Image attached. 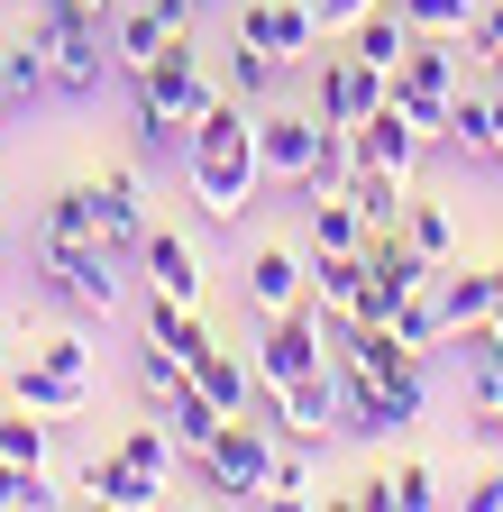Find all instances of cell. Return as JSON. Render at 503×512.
<instances>
[{"mask_svg": "<svg viewBox=\"0 0 503 512\" xmlns=\"http://www.w3.org/2000/svg\"><path fill=\"white\" fill-rule=\"evenodd\" d=\"M257 110H247L238 92H211L193 138H183V192H193V211L211 229H238L247 202H257Z\"/></svg>", "mask_w": 503, "mask_h": 512, "instance_id": "1", "label": "cell"}, {"mask_svg": "<svg viewBox=\"0 0 503 512\" xmlns=\"http://www.w3.org/2000/svg\"><path fill=\"white\" fill-rule=\"evenodd\" d=\"M46 55V92L55 101H101L119 83V64H110V28L101 10H83V0H37V10L19 19Z\"/></svg>", "mask_w": 503, "mask_h": 512, "instance_id": "2", "label": "cell"}, {"mask_svg": "<svg viewBox=\"0 0 503 512\" xmlns=\"http://www.w3.org/2000/svg\"><path fill=\"white\" fill-rule=\"evenodd\" d=\"M28 275H37V293L65 311V320H110L119 311V256L101 238H55V229H37Z\"/></svg>", "mask_w": 503, "mask_h": 512, "instance_id": "3", "label": "cell"}, {"mask_svg": "<svg viewBox=\"0 0 503 512\" xmlns=\"http://www.w3.org/2000/svg\"><path fill=\"white\" fill-rule=\"evenodd\" d=\"M330 375H339V430H357V439H394L430 412V366L366 375L357 357H330Z\"/></svg>", "mask_w": 503, "mask_h": 512, "instance_id": "4", "label": "cell"}, {"mask_svg": "<svg viewBox=\"0 0 503 512\" xmlns=\"http://www.w3.org/2000/svg\"><path fill=\"white\" fill-rule=\"evenodd\" d=\"M183 476H193L202 494H220V503H266V476H275V439H266V421L229 412V421L211 430L202 458H183Z\"/></svg>", "mask_w": 503, "mask_h": 512, "instance_id": "5", "label": "cell"}, {"mask_svg": "<svg viewBox=\"0 0 503 512\" xmlns=\"http://www.w3.org/2000/svg\"><path fill=\"white\" fill-rule=\"evenodd\" d=\"M321 366H330V339H321V311H311V302L257 320V384H266V394L293 384V375H321Z\"/></svg>", "mask_w": 503, "mask_h": 512, "instance_id": "6", "label": "cell"}, {"mask_svg": "<svg viewBox=\"0 0 503 512\" xmlns=\"http://www.w3.org/2000/svg\"><path fill=\"white\" fill-rule=\"evenodd\" d=\"M119 83H138V92H147V101H165L174 119H202V101L220 92V83L202 74V46H193V28H174V37H165V55H147L138 74H119Z\"/></svg>", "mask_w": 503, "mask_h": 512, "instance_id": "7", "label": "cell"}, {"mask_svg": "<svg viewBox=\"0 0 503 512\" xmlns=\"http://www.w3.org/2000/svg\"><path fill=\"white\" fill-rule=\"evenodd\" d=\"M92 220H101V247L119 256V266H138V247H147V183H138V165H101L92 174Z\"/></svg>", "mask_w": 503, "mask_h": 512, "instance_id": "8", "label": "cell"}, {"mask_svg": "<svg viewBox=\"0 0 503 512\" xmlns=\"http://www.w3.org/2000/svg\"><path fill=\"white\" fill-rule=\"evenodd\" d=\"M238 293H247V311L257 320H275V311H293V302H311V247H247V275H238Z\"/></svg>", "mask_w": 503, "mask_h": 512, "instance_id": "9", "label": "cell"}, {"mask_svg": "<svg viewBox=\"0 0 503 512\" xmlns=\"http://www.w3.org/2000/svg\"><path fill=\"white\" fill-rule=\"evenodd\" d=\"M311 147H321V110H284V101H266L257 110V174L266 183H302V165H311Z\"/></svg>", "mask_w": 503, "mask_h": 512, "instance_id": "10", "label": "cell"}, {"mask_svg": "<svg viewBox=\"0 0 503 512\" xmlns=\"http://www.w3.org/2000/svg\"><path fill=\"white\" fill-rule=\"evenodd\" d=\"M266 403H275V430H284L293 448H330V430H339V375H330V366L275 384Z\"/></svg>", "mask_w": 503, "mask_h": 512, "instance_id": "11", "label": "cell"}, {"mask_svg": "<svg viewBox=\"0 0 503 512\" xmlns=\"http://www.w3.org/2000/svg\"><path fill=\"white\" fill-rule=\"evenodd\" d=\"M375 101H385V74H375L366 55H348V37H339V55H321V83H311V110H321L330 128H357Z\"/></svg>", "mask_w": 503, "mask_h": 512, "instance_id": "12", "label": "cell"}, {"mask_svg": "<svg viewBox=\"0 0 503 512\" xmlns=\"http://www.w3.org/2000/svg\"><path fill=\"white\" fill-rule=\"evenodd\" d=\"M238 37L275 46L284 64H321V55H311V46H321V19H311V0H247V10H238Z\"/></svg>", "mask_w": 503, "mask_h": 512, "instance_id": "13", "label": "cell"}, {"mask_svg": "<svg viewBox=\"0 0 503 512\" xmlns=\"http://www.w3.org/2000/svg\"><path fill=\"white\" fill-rule=\"evenodd\" d=\"M0 394H10V403H28V412H46V421H74L92 394H101V384H83V375H65V366H46L37 348L10 366V384H0Z\"/></svg>", "mask_w": 503, "mask_h": 512, "instance_id": "14", "label": "cell"}, {"mask_svg": "<svg viewBox=\"0 0 503 512\" xmlns=\"http://www.w3.org/2000/svg\"><path fill=\"white\" fill-rule=\"evenodd\" d=\"M357 165H375V174H412V165H421V128H412L394 101H375V110L357 119Z\"/></svg>", "mask_w": 503, "mask_h": 512, "instance_id": "15", "label": "cell"}, {"mask_svg": "<svg viewBox=\"0 0 503 512\" xmlns=\"http://www.w3.org/2000/svg\"><path fill=\"white\" fill-rule=\"evenodd\" d=\"M138 275H147V293L202 302V256H193V238H174V229H147V247H138Z\"/></svg>", "mask_w": 503, "mask_h": 512, "instance_id": "16", "label": "cell"}, {"mask_svg": "<svg viewBox=\"0 0 503 512\" xmlns=\"http://www.w3.org/2000/svg\"><path fill=\"white\" fill-rule=\"evenodd\" d=\"M101 28H110V64H119V74H138V64L147 55H165V19L147 10V0H119V10H101Z\"/></svg>", "mask_w": 503, "mask_h": 512, "instance_id": "17", "label": "cell"}, {"mask_svg": "<svg viewBox=\"0 0 503 512\" xmlns=\"http://www.w3.org/2000/svg\"><path fill=\"white\" fill-rule=\"evenodd\" d=\"M193 384H202V394H211L220 412H257V403H266V384H257V357H238V348H220V339H211V357L193 366Z\"/></svg>", "mask_w": 503, "mask_h": 512, "instance_id": "18", "label": "cell"}, {"mask_svg": "<svg viewBox=\"0 0 503 512\" xmlns=\"http://www.w3.org/2000/svg\"><path fill=\"white\" fill-rule=\"evenodd\" d=\"M302 74V64H284L275 46H257V37H238V55H229V92L247 101V110H266V101H284V83Z\"/></svg>", "mask_w": 503, "mask_h": 512, "instance_id": "19", "label": "cell"}, {"mask_svg": "<svg viewBox=\"0 0 503 512\" xmlns=\"http://www.w3.org/2000/svg\"><path fill=\"white\" fill-rule=\"evenodd\" d=\"M348 174H357V128H330V119H321V147H311L293 202H330V192H348Z\"/></svg>", "mask_w": 503, "mask_h": 512, "instance_id": "20", "label": "cell"}, {"mask_svg": "<svg viewBox=\"0 0 503 512\" xmlns=\"http://www.w3.org/2000/svg\"><path fill=\"white\" fill-rule=\"evenodd\" d=\"M129 92V128H138V156L147 165H183V138H193V119H174L165 101H147L138 83H119Z\"/></svg>", "mask_w": 503, "mask_h": 512, "instance_id": "21", "label": "cell"}, {"mask_svg": "<svg viewBox=\"0 0 503 512\" xmlns=\"http://www.w3.org/2000/svg\"><path fill=\"white\" fill-rule=\"evenodd\" d=\"M430 293H439V311H449V339L458 330H476V320H494V266H439L430 275Z\"/></svg>", "mask_w": 503, "mask_h": 512, "instance_id": "22", "label": "cell"}, {"mask_svg": "<svg viewBox=\"0 0 503 512\" xmlns=\"http://www.w3.org/2000/svg\"><path fill=\"white\" fill-rule=\"evenodd\" d=\"M156 421L174 430V448H183V458H202V448H211V430H220L229 412H220V403L202 394V384H174V394L156 403Z\"/></svg>", "mask_w": 503, "mask_h": 512, "instance_id": "23", "label": "cell"}, {"mask_svg": "<svg viewBox=\"0 0 503 512\" xmlns=\"http://www.w3.org/2000/svg\"><path fill=\"white\" fill-rule=\"evenodd\" d=\"M147 339H156V348H174L183 366H202V357H211L202 311H193V302H174V293H147Z\"/></svg>", "mask_w": 503, "mask_h": 512, "instance_id": "24", "label": "cell"}, {"mask_svg": "<svg viewBox=\"0 0 503 512\" xmlns=\"http://www.w3.org/2000/svg\"><path fill=\"white\" fill-rule=\"evenodd\" d=\"M357 293H366V247L357 256H311V311L321 320H357Z\"/></svg>", "mask_w": 503, "mask_h": 512, "instance_id": "25", "label": "cell"}, {"mask_svg": "<svg viewBox=\"0 0 503 512\" xmlns=\"http://www.w3.org/2000/svg\"><path fill=\"white\" fill-rule=\"evenodd\" d=\"M403 46H412V28H403V10H394V0H375V10L348 28V55H366L375 74H394V64H403Z\"/></svg>", "mask_w": 503, "mask_h": 512, "instance_id": "26", "label": "cell"}, {"mask_svg": "<svg viewBox=\"0 0 503 512\" xmlns=\"http://www.w3.org/2000/svg\"><path fill=\"white\" fill-rule=\"evenodd\" d=\"M385 330H394L412 357H439V348H449V311H439V293L421 284V293H403V302H394V320H385Z\"/></svg>", "mask_w": 503, "mask_h": 512, "instance_id": "27", "label": "cell"}, {"mask_svg": "<svg viewBox=\"0 0 503 512\" xmlns=\"http://www.w3.org/2000/svg\"><path fill=\"white\" fill-rule=\"evenodd\" d=\"M110 458H129L138 476H156V485H174V467H183V448H174V430L165 421H129L110 439Z\"/></svg>", "mask_w": 503, "mask_h": 512, "instance_id": "28", "label": "cell"}, {"mask_svg": "<svg viewBox=\"0 0 503 512\" xmlns=\"http://www.w3.org/2000/svg\"><path fill=\"white\" fill-rule=\"evenodd\" d=\"M0 92H10V119H19V110H37V101H55V92H46V55H37V37H28V28L0 46Z\"/></svg>", "mask_w": 503, "mask_h": 512, "instance_id": "29", "label": "cell"}, {"mask_svg": "<svg viewBox=\"0 0 503 512\" xmlns=\"http://www.w3.org/2000/svg\"><path fill=\"white\" fill-rule=\"evenodd\" d=\"M302 211H311V256H357V247H366V220H357L348 192H330V202H302Z\"/></svg>", "mask_w": 503, "mask_h": 512, "instance_id": "30", "label": "cell"}, {"mask_svg": "<svg viewBox=\"0 0 503 512\" xmlns=\"http://www.w3.org/2000/svg\"><path fill=\"white\" fill-rule=\"evenodd\" d=\"M348 202H357V220H366V229H403V174L357 165V174H348Z\"/></svg>", "mask_w": 503, "mask_h": 512, "instance_id": "31", "label": "cell"}, {"mask_svg": "<svg viewBox=\"0 0 503 512\" xmlns=\"http://www.w3.org/2000/svg\"><path fill=\"white\" fill-rule=\"evenodd\" d=\"M0 458H10V467H37L46 476V412H0Z\"/></svg>", "mask_w": 503, "mask_h": 512, "instance_id": "32", "label": "cell"}, {"mask_svg": "<svg viewBox=\"0 0 503 512\" xmlns=\"http://www.w3.org/2000/svg\"><path fill=\"white\" fill-rule=\"evenodd\" d=\"M394 10H403V28H412V37H467L476 0H394Z\"/></svg>", "mask_w": 503, "mask_h": 512, "instance_id": "33", "label": "cell"}, {"mask_svg": "<svg viewBox=\"0 0 503 512\" xmlns=\"http://www.w3.org/2000/svg\"><path fill=\"white\" fill-rule=\"evenodd\" d=\"M37 229H55V238H101V220H92V183H65V192L46 202Z\"/></svg>", "mask_w": 503, "mask_h": 512, "instance_id": "34", "label": "cell"}, {"mask_svg": "<svg viewBox=\"0 0 503 512\" xmlns=\"http://www.w3.org/2000/svg\"><path fill=\"white\" fill-rule=\"evenodd\" d=\"M403 238L430 256V266H449V247H458V238H449V211H439V202H403Z\"/></svg>", "mask_w": 503, "mask_h": 512, "instance_id": "35", "label": "cell"}, {"mask_svg": "<svg viewBox=\"0 0 503 512\" xmlns=\"http://www.w3.org/2000/svg\"><path fill=\"white\" fill-rule=\"evenodd\" d=\"M37 503H65V485L37 476V467H10V458H0V512H37Z\"/></svg>", "mask_w": 503, "mask_h": 512, "instance_id": "36", "label": "cell"}, {"mask_svg": "<svg viewBox=\"0 0 503 512\" xmlns=\"http://www.w3.org/2000/svg\"><path fill=\"white\" fill-rule=\"evenodd\" d=\"M266 503H321V494H311V448H275V476H266Z\"/></svg>", "mask_w": 503, "mask_h": 512, "instance_id": "37", "label": "cell"}, {"mask_svg": "<svg viewBox=\"0 0 503 512\" xmlns=\"http://www.w3.org/2000/svg\"><path fill=\"white\" fill-rule=\"evenodd\" d=\"M430 503H449V494H439V467L403 458V467H394V512H430Z\"/></svg>", "mask_w": 503, "mask_h": 512, "instance_id": "38", "label": "cell"}, {"mask_svg": "<svg viewBox=\"0 0 503 512\" xmlns=\"http://www.w3.org/2000/svg\"><path fill=\"white\" fill-rule=\"evenodd\" d=\"M375 10V0H311V19H321V37H348L357 19Z\"/></svg>", "mask_w": 503, "mask_h": 512, "instance_id": "39", "label": "cell"}, {"mask_svg": "<svg viewBox=\"0 0 503 512\" xmlns=\"http://www.w3.org/2000/svg\"><path fill=\"white\" fill-rule=\"evenodd\" d=\"M339 503H357V512H394V476H357Z\"/></svg>", "mask_w": 503, "mask_h": 512, "instance_id": "40", "label": "cell"}, {"mask_svg": "<svg viewBox=\"0 0 503 512\" xmlns=\"http://www.w3.org/2000/svg\"><path fill=\"white\" fill-rule=\"evenodd\" d=\"M485 165H503V83H485Z\"/></svg>", "mask_w": 503, "mask_h": 512, "instance_id": "41", "label": "cell"}, {"mask_svg": "<svg viewBox=\"0 0 503 512\" xmlns=\"http://www.w3.org/2000/svg\"><path fill=\"white\" fill-rule=\"evenodd\" d=\"M458 503H467V512H503V467H485V476H476Z\"/></svg>", "mask_w": 503, "mask_h": 512, "instance_id": "42", "label": "cell"}, {"mask_svg": "<svg viewBox=\"0 0 503 512\" xmlns=\"http://www.w3.org/2000/svg\"><path fill=\"white\" fill-rule=\"evenodd\" d=\"M485 83H503V46H494V55H485Z\"/></svg>", "mask_w": 503, "mask_h": 512, "instance_id": "43", "label": "cell"}, {"mask_svg": "<svg viewBox=\"0 0 503 512\" xmlns=\"http://www.w3.org/2000/svg\"><path fill=\"white\" fill-rule=\"evenodd\" d=\"M494 330H503V266H494Z\"/></svg>", "mask_w": 503, "mask_h": 512, "instance_id": "44", "label": "cell"}, {"mask_svg": "<svg viewBox=\"0 0 503 512\" xmlns=\"http://www.w3.org/2000/svg\"><path fill=\"white\" fill-rule=\"evenodd\" d=\"M0 266H10V238H0Z\"/></svg>", "mask_w": 503, "mask_h": 512, "instance_id": "45", "label": "cell"}, {"mask_svg": "<svg viewBox=\"0 0 503 512\" xmlns=\"http://www.w3.org/2000/svg\"><path fill=\"white\" fill-rule=\"evenodd\" d=\"M0 119H10V92H0Z\"/></svg>", "mask_w": 503, "mask_h": 512, "instance_id": "46", "label": "cell"}, {"mask_svg": "<svg viewBox=\"0 0 503 512\" xmlns=\"http://www.w3.org/2000/svg\"><path fill=\"white\" fill-rule=\"evenodd\" d=\"M83 10H110V0H83Z\"/></svg>", "mask_w": 503, "mask_h": 512, "instance_id": "47", "label": "cell"}, {"mask_svg": "<svg viewBox=\"0 0 503 512\" xmlns=\"http://www.w3.org/2000/svg\"><path fill=\"white\" fill-rule=\"evenodd\" d=\"M0 384H10V366H0Z\"/></svg>", "mask_w": 503, "mask_h": 512, "instance_id": "48", "label": "cell"}]
</instances>
